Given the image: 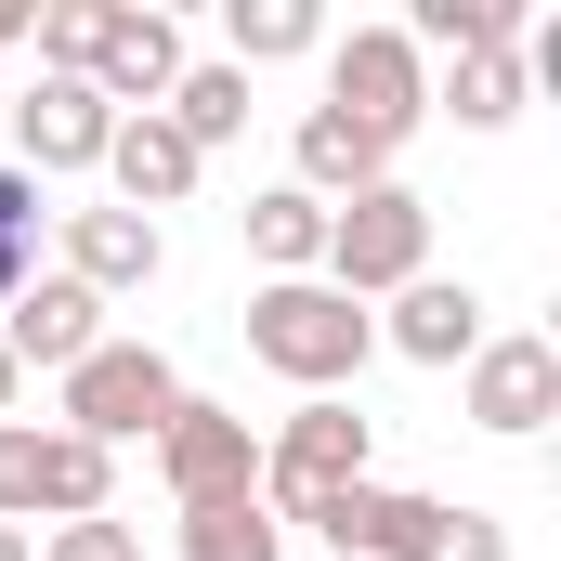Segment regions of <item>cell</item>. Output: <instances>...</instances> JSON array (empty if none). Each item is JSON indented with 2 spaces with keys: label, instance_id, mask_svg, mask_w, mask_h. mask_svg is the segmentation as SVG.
I'll list each match as a JSON object with an SVG mask.
<instances>
[{
  "label": "cell",
  "instance_id": "cell-22",
  "mask_svg": "<svg viewBox=\"0 0 561 561\" xmlns=\"http://www.w3.org/2000/svg\"><path fill=\"white\" fill-rule=\"evenodd\" d=\"M39 209H53V196H39V183H26V170L0 157V300L39 275Z\"/></svg>",
  "mask_w": 561,
  "mask_h": 561
},
{
  "label": "cell",
  "instance_id": "cell-1",
  "mask_svg": "<svg viewBox=\"0 0 561 561\" xmlns=\"http://www.w3.org/2000/svg\"><path fill=\"white\" fill-rule=\"evenodd\" d=\"M249 353H262L287 392L313 405V392H353V379H366L379 313H366V300H340L327 275H287V287H249Z\"/></svg>",
  "mask_w": 561,
  "mask_h": 561
},
{
  "label": "cell",
  "instance_id": "cell-2",
  "mask_svg": "<svg viewBox=\"0 0 561 561\" xmlns=\"http://www.w3.org/2000/svg\"><path fill=\"white\" fill-rule=\"evenodd\" d=\"M183 405V366L157 353V340H92L66 379H53V431H79V444H157V419Z\"/></svg>",
  "mask_w": 561,
  "mask_h": 561
},
{
  "label": "cell",
  "instance_id": "cell-16",
  "mask_svg": "<svg viewBox=\"0 0 561 561\" xmlns=\"http://www.w3.org/2000/svg\"><path fill=\"white\" fill-rule=\"evenodd\" d=\"M287 183L340 209V196H366V183H392V144H379V131H353L340 105H300V118H287Z\"/></svg>",
  "mask_w": 561,
  "mask_h": 561
},
{
  "label": "cell",
  "instance_id": "cell-21",
  "mask_svg": "<svg viewBox=\"0 0 561 561\" xmlns=\"http://www.w3.org/2000/svg\"><path fill=\"white\" fill-rule=\"evenodd\" d=\"M39 79H92V39H105V0H39Z\"/></svg>",
  "mask_w": 561,
  "mask_h": 561
},
{
  "label": "cell",
  "instance_id": "cell-18",
  "mask_svg": "<svg viewBox=\"0 0 561 561\" xmlns=\"http://www.w3.org/2000/svg\"><path fill=\"white\" fill-rule=\"evenodd\" d=\"M523 26H536L523 0H419V13H405V39L444 53V66H470V53H523Z\"/></svg>",
  "mask_w": 561,
  "mask_h": 561
},
{
  "label": "cell",
  "instance_id": "cell-8",
  "mask_svg": "<svg viewBox=\"0 0 561 561\" xmlns=\"http://www.w3.org/2000/svg\"><path fill=\"white\" fill-rule=\"evenodd\" d=\"M457 405H470V431H496V444H536V431L561 419V340L483 327V353L457 366Z\"/></svg>",
  "mask_w": 561,
  "mask_h": 561
},
{
  "label": "cell",
  "instance_id": "cell-20",
  "mask_svg": "<svg viewBox=\"0 0 561 561\" xmlns=\"http://www.w3.org/2000/svg\"><path fill=\"white\" fill-rule=\"evenodd\" d=\"M170 536H183V561H287V523L262 510V496H222V510H183Z\"/></svg>",
  "mask_w": 561,
  "mask_h": 561
},
{
  "label": "cell",
  "instance_id": "cell-19",
  "mask_svg": "<svg viewBox=\"0 0 561 561\" xmlns=\"http://www.w3.org/2000/svg\"><path fill=\"white\" fill-rule=\"evenodd\" d=\"M287 53H327V13L313 0H222V66H287Z\"/></svg>",
  "mask_w": 561,
  "mask_h": 561
},
{
  "label": "cell",
  "instance_id": "cell-23",
  "mask_svg": "<svg viewBox=\"0 0 561 561\" xmlns=\"http://www.w3.org/2000/svg\"><path fill=\"white\" fill-rule=\"evenodd\" d=\"M39 561H144V536L118 523V510H92V523H53V536H39Z\"/></svg>",
  "mask_w": 561,
  "mask_h": 561
},
{
  "label": "cell",
  "instance_id": "cell-5",
  "mask_svg": "<svg viewBox=\"0 0 561 561\" xmlns=\"http://www.w3.org/2000/svg\"><path fill=\"white\" fill-rule=\"evenodd\" d=\"M327 105L405 157V131L431 118V53L405 26H340V39H327Z\"/></svg>",
  "mask_w": 561,
  "mask_h": 561
},
{
  "label": "cell",
  "instance_id": "cell-6",
  "mask_svg": "<svg viewBox=\"0 0 561 561\" xmlns=\"http://www.w3.org/2000/svg\"><path fill=\"white\" fill-rule=\"evenodd\" d=\"M340 483H366V419H353V392H313V405H287L262 431V510L300 523L313 496H340Z\"/></svg>",
  "mask_w": 561,
  "mask_h": 561
},
{
  "label": "cell",
  "instance_id": "cell-24",
  "mask_svg": "<svg viewBox=\"0 0 561 561\" xmlns=\"http://www.w3.org/2000/svg\"><path fill=\"white\" fill-rule=\"evenodd\" d=\"M444 561H510V523H496V510H457V536H444Z\"/></svg>",
  "mask_w": 561,
  "mask_h": 561
},
{
  "label": "cell",
  "instance_id": "cell-25",
  "mask_svg": "<svg viewBox=\"0 0 561 561\" xmlns=\"http://www.w3.org/2000/svg\"><path fill=\"white\" fill-rule=\"evenodd\" d=\"M26 26H39V0H0V53H13V39H26Z\"/></svg>",
  "mask_w": 561,
  "mask_h": 561
},
{
  "label": "cell",
  "instance_id": "cell-3",
  "mask_svg": "<svg viewBox=\"0 0 561 561\" xmlns=\"http://www.w3.org/2000/svg\"><path fill=\"white\" fill-rule=\"evenodd\" d=\"M313 275L340 287V300H392V287L431 275V196L392 170V183H366V196H340L327 209V262Z\"/></svg>",
  "mask_w": 561,
  "mask_h": 561
},
{
  "label": "cell",
  "instance_id": "cell-11",
  "mask_svg": "<svg viewBox=\"0 0 561 561\" xmlns=\"http://www.w3.org/2000/svg\"><path fill=\"white\" fill-rule=\"evenodd\" d=\"M105 131H118V105H105L92 79H39V92L13 105V170H26V183L105 170Z\"/></svg>",
  "mask_w": 561,
  "mask_h": 561
},
{
  "label": "cell",
  "instance_id": "cell-12",
  "mask_svg": "<svg viewBox=\"0 0 561 561\" xmlns=\"http://www.w3.org/2000/svg\"><path fill=\"white\" fill-rule=\"evenodd\" d=\"M53 236H66V262H53V275L92 287V300H131V287L170 275V236H157L144 209H53Z\"/></svg>",
  "mask_w": 561,
  "mask_h": 561
},
{
  "label": "cell",
  "instance_id": "cell-15",
  "mask_svg": "<svg viewBox=\"0 0 561 561\" xmlns=\"http://www.w3.org/2000/svg\"><path fill=\"white\" fill-rule=\"evenodd\" d=\"M105 183H118L105 209H144V222H157V209H183V196L209 183V157L170 131V118H118V131H105Z\"/></svg>",
  "mask_w": 561,
  "mask_h": 561
},
{
  "label": "cell",
  "instance_id": "cell-27",
  "mask_svg": "<svg viewBox=\"0 0 561 561\" xmlns=\"http://www.w3.org/2000/svg\"><path fill=\"white\" fill-rule=\"evenodd\" d=\"M0 561H39V536H13V523H0Z\"/></svg>",
  "mask_w": 561,
  "mask_h": 561
},
{
  "label": "cell",
  "instance_id": "cell-17",
  "mask_svg": "<svg viewBox=\"0 0 561 561\" xmlns=\"http://www.w3.org/2000/svg\"><path fill=\"white\" fill-rule=\"evenodd\" d=\"M236 222H249V262H262V287H287V275H313V262H327V196H300V183H262Z\"/></svg>",
  "mask_w": 561,
  "mask_h": 561
},
{
  "label": "cell",
  "instance_id": "cell-4",
  "mask_svg": "<svg viewBox=\"0 0 561 561\" xmlns=\"http://www.w3.org/2000/svg\"><path fill=\"white\" fill-rule=\"evenodd\" d=\"M92 510H118V457L105 444H79V431L53 419H0V523L26 536H53V523H92Z\"/></svg>",
  "mask_w": 561,
  "mask_h": 561
},
{
  "label": "cell",
  "instance_id": "cell-14",
  "mask_svg": "<svg viewBox=\"0 0 561 561\" xmlns=\"http://www.w3.org/2000/svg\"><path fill=\"white\" fill-rule=\"evenodd\" d=\"M379 340H392L405 366H470V353H483V287H470V275L392 287V300H379Z\"/></svg>",
  "mask_w": 561,
  "mask_h": 561
},
{
  "label": "cell",
  "instance_id": "cell-26",
  "mask_svg": "<svg viewBox=\"0 0 561 561\" xmlns=\"http://www.w3.org/2000/svg\"><path fill=\"white\" fill-rule=\"evenodd\" d=\"M13 392H26V366H13V353H0V419H13Z\"/></svg>",
  "mask_w": 561,
  "mask_h": 561
},
{
  "label": "cell",
  "instance_id": "cell-9",
  "mask_svg": "<svg viewBox=\"0 0 561 561\" xmlns=\"http://www.w3.org/2000/svg\"><path fill=\"white\" fill-rule=\"evenodd\" d=\"M300 523H313L340 561H444V536H457V496H405V483H379V470H366V483L313 496Z\"/></svg>",
  "mask_w": 561,
  "mask_h": 561
},
{
  "label": "cell",
  "instance_id": "cell-7",
  "mask_svg": "<svg viewBox=\"0 0 561 561\" xmlns=\"http://www.w3.org/2000/svg\"><path fill=\"white\" fill-rule=\"evenodd\" d=\"M157 483H170V510H222V496H262V419H236V405H170L157 419Z\"/></svg>",
  "mask_w": 561,
  "mask_h": 561
},
{
  "label": "cell",
  "instance_id": "cell-10",
  "mask_svg": "<svg viewBox=\"0 0 561 561\" xmlns=\"http://www.w3.org/2000/svg\"><path fill=\"white\" fill-rule=\"evenodd\" d=\"M183 66H196V53H183V26H170L157 0H105V39H92V92H105L118 118H157Z\"/></svg>",
  "mask_w": 561,
  "mask_h": 561
},
{
  "label": "cell",
  "instance_id": "cell-13",
  "mask_svg": "<svg viewBox=\"0 0 561 561\" xmlns=\"http://www.w3.org/2000/svg\"><path fill=\"white\" fill-rule=\"evenodd\" d=\"M92 340H118V327H105V300H92V287H66V275H26L13 300H0V353H13L26 379H39V366L66 379Z\"/></svg>",
  "mask_w": 561,
  "mask_h": 561
}]
</instances>
